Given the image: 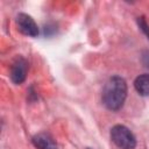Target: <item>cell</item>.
<instances>
[{
  "mask_svg": "<svg viewBox=\"0 0 149 149\" xmlns=\"http://www.w3.org/2000/svg\"><path fill=\"white\" fill-rule=\"evenodd\" d=\"M16 26H17V29L23 35H27L30 37H36L38 35V27L34 21V19L28 14L20 13L16 16Z\"/></svg>",
  "mask_w": 149,
  "mask_h": 149,
  "instance_id": "3957f363",
  "label": "cell"
},
{
  "mask_svg": "<svg viewBox=\"0 0 149 149\" xmlns=\"http://www.w3.org/2000/svg\"><path fill=\"white\" fill-rule=\"evenodd\" d=\"M139 26H140V28L147 34V36H148V38H149V26L147 24V22L144 21L143 17H139Z\"/></svg>",
  "mask_w": 149,
  "mask_h": 149,
  "instance_id": "52a82bcc",
  "label": "cell"
},
{
  "mask_svg": "<svg viewBox=\"0 0 149 149\" xmlns=\"http://www.w3.org/2000/svg\"><path fill=\"white\" fill-rule=\"evenodd\" d=\"M33 144L36 149H58L55 140L48 133H38L34 135Z\"/></svg>",
  "mask_w": 149,
  "mask_h": 149,
  "instance_id": "5b68a950",
  "label": "cell"
},
{
  "mask_svg": "<svg viewBox=\"0 0 149 149\" xmlns=\"http://www.w3.org/2000/svg\"><path fill=\"white\" fill-rule=\"evenodd\" d=\"M111 139L120 149H134L136 147L134 134L123 125H115L111 129Z\"/></svg>",
  "mask_w": 149,
  "mask_h": 149,
  "instance_id": "7a4b0ae2",
  "label": "cell"
},
{
  "mask_svg": "<svg viewBox=\"0 0 149 149\" xmlns=\"http://www.w3.org/2000/svg\"><path fill=\"white\" fill-rule=\"evenodd\" d=\"M102 104L109 111H119L127 98V83L120 76L111 77L102 90Z\"/></svg>",
  "mask_w": 149,
  "mask_h": 149,
  "instance_id": "6da1fadb",
  "label": "cell"
},
{
  "mask_svg": "<svg viewBox=\"0 0 149 149\" xmlns=\"http://www.w3.org/2000/svg\"><path fill=\"white\" fill-rule=\"evenodd\" d=\"M136 92L142 97H149V73H143L134 80Z\"/></svg>",
  "mask_w": 149,
  "mask_h": 149,
  "instance_id": "8992f818",
  "label": "cell"
},
{
  "mask_svg": "<svg viewBox=\"0 0 149 149\" xmlns=\"http://www.w3.org/2000/svg\"><path fill=\"white\" fill-rule=\"evenodd\" d=\"M28 71V63L23 57L17 56L10 66V79L14 84H21L24 81Z\"/></svg>",
  "mask_w": 149,
  "mask_h": 149,
  "instance_id": "277c9868",
  "label": "cell"
}]
</instances>
